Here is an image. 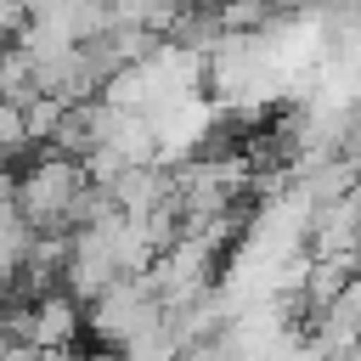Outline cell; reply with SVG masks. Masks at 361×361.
<instances>
[{
  "label": "cell",
  "instance_id": "1",
  "mask_svg": "<svg viewBox=\"0 0 361 361\" xmlns=\"http://www.w3.org/2000/svg\"><path fill=\"white\" fill-rule=\"evenodd\" d=\"M85 197H90V175L79 158L39 152L34 164L17 169V214L28 220V231H73Z\"/></svg>",
  "mask_w": 361,
  "mask_h": 361
},
{
  "label": "cell",
  "instance_id": "2",
  "mask_svg": "<svg viewBox=\"0 0 361 361\" xmlns=\"http://www.w3.org/2000/svg\"><path fill=\"white\" fill-rule=\"evenodd\" d=\"M85 310H90V316H85L90 338L107 344V350H118V355L169 327V305L158 299L152 276H124V282H113L96 305H85Z\"/></svg>",
  "mask_w": 361,
  "mask_h": 361
},
{
  "label": "cell",
  "instance_id": "3",
  "mask_svg": "<svg viewBox=\"0 0 361 361\" xmlns=\"http://www.w3.org/2000/svg\"><path fill=\"white\" fill-rule=\"evenodd\" d=\"M0 56H6V39H0Z\"/></svg>",
  "mask_w": 361,
  "mask_h": 361
},
{
  "label": "cell",
  "instance_id": "4",
  "mask_svg": "<svg viewBox=\"0 0 361 361\" xmlns=\"http://www.w3.org/2000/svg\"><path fill=\"white\" fill-rule=\"evenodd\" d=\"M0 107H6V96H0Z\"/></svg>",
  "mask_w": 361,
  "mask_h": 361
}]
</instances>
